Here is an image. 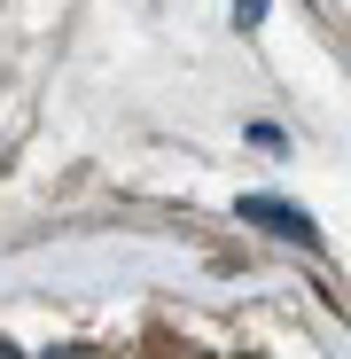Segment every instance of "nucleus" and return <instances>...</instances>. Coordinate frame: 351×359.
I'll list each match as a JSON object with an SVG mask.
<instances>
[{"label": "nucleus", "instance_id": "nucleus-3", "mask_svg": "<svg viewBox=\"0 0 351 359\" xmlns=\"http://www.w3.org/2000/svg\"><path fill=\"white\" fill-rule=\"evenodd\" d=\"M0 359H24V351H16V344H8V336H0Z\"/></svg>", "mask_w": 351, "mask_h": 359}, {"label": "nucleus", "instance_id": "nucleus-1", "mask_svg": "<svg viewBox=\"0 0 351 359\" xmlns=\"http://www.w3.org/2000/svg\"><path fill=\"white\" fill-rule=\"evenodd\" d=\"M242 219H250V226H266V234H289V243H305V250L320 243L312 219H305L297 203H273V196H242Z\"/></svg>", "mask_w": 351, "mask_h": 359}, {"label": "nucleus", "instance_id": "nucleus-2", "mask_svg": "<svg viewBox=\"0 0 351 359\" xmlns=\"http://www.w3.org/2000/svg\"><path fill=\"white\" fill-rule=\"evenodd\" d=\"M266 16V0H234V24H258Z\"/></svg>", "mask_w": 351, "mask_h": 359}]
</instances>
